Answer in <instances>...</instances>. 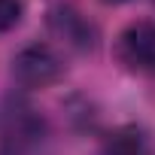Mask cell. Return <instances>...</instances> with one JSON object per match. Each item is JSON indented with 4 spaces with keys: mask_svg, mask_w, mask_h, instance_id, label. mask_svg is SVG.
<instances>
[{
    "mask_svg": "<svg viewBox=\"0 0 155 155\" xmlns=\"http://www.w3.org/2000/svg\"><path fill=\"white\" fill-rule=\"evenodd\" d=\"M25 12V0H0V37L9 34Z\"/></svg>",
    "mask_w": 155,
    "mask_h": 155,
    "instance_id": "5b68a950",
    "label": "cell"
},
{
    "mask_svg": "<svg viewBox=\"0 0 155 155\" xmlns=\"http://www.w3.org/2000/svg\"><path fill=\"white\" fill-rule=\"evenodd\" d=\"M116 58L131 73H155V21H131L116 37Z\"/></svg>",
    "mask_w": 155,
    "mask_h": 155,
    "instance_id": "7a4b0ae2",
    "label": "cell"
},
{
    "mask_svg": "<svg viewBox=\"0 0 155 155\" xmlns=\"http://www.w3.org/2000/svg\"><path fill=\"white\" fill-rule=\"evenodd\" d=\"M12 76L25 88H46L64 76V61L52 46L31 43L12 58Z\"/></svg>",
    "mask_w": 155,
    "mask_h": 155,
    "instance_id": "6da1fadb",
    "label": "cell"
},
{
    "mask_svg": "<svg viewBox=\"0 0 155 155\" xmlns=\"http://www.w3.org/2000/svg\"><path fill=\"white\" fill-rule=\"evenodd\" d=\"M107 3H125V0H107Z\"/></svg>",
    "mask_w": 155,
    "mask_h": 155,
    "instance_id": "8992f818",
    "label": "cell"
},
{
    "mask_svg": "<svg viewBox=\"0 0 155 155\" xmlns=\"http://www.w3.org/2000/svg\"><path fill=\"white\" fill-rule=\"evenodd\" d=\"M104 155H146V140L137 128L125 125V128H119L107 137Z\"/></svg>",
    "mask_w": 155,
    "mask_h": 155,
    "instance_id": "277c9868",
    "label": "cell"
},
{
    "mask_svg": "<svg viewBox=\"0 0 155 155\" xmlns=\"http://www.w3.org/2000/svg\"><path fill=\"white\" fill-rule=\"evenodd\" d=\"M49 28L58 40H64L76 52H91L97 46V28L76 9L73 3H61L49 12Z\"/></svg>",
    "mask_w": 155,
    "mask_h": 155,
    "instance_id": "3957f363",
    "label": "cell"
}]
</instances>
